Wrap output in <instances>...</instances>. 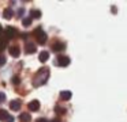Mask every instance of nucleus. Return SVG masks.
I'll use <instances>...</instances> for the list:
<instances>
[{"instance_id": "obj_1", "label": "nucleus", "mask_w": 127, "mask_h": 122, "mask_svg": "<svg viewBox=\"0 0 127 122\" xmlns=\"http://www.w3.org/2000/svg\"><path fill=\"white\" fill-rule=\"evenodd\" d=\"M48 77H49V68H47V67L40 68L33 77V86L40 87V86H42V84H45L48 80Z\"/></svg>"}, {"instance_id": "obj_2", "label": "nucleus", "mask_w": 127, "mask_h": 122, "mask_svg": "<svg viewBox=\"0 0 127 122\" xmlns=\"http://www.w3.org/2000/svg\"><path fill=\"white\" fill-rule=\"evenodd\" d=\"M34 37H36L37 42H38L40 45H44V43L47 42V39H48L47 33H45L41 27H36V30H34Z\"/></svg>"}, {"instance_id": "obj_3", "label": "nucleus", "mask_w": 127, "mask_h": 122, "mask_svg": "<svg viewBox=\"0 0 127 122\" xmlns=\"http://www.w3.org/2000/svg\"><path fill=\"white\" fill-rule=\"evenodd\" d=\"M55 65L58 67H68L70 65V57L67 56H58L55 60Z\"/></svg>"}, {"instance_id": "obj_4", "label": "nucleus", "mask_w": 127, "mask_h": 122, "mask_svg": "<svg viewBox=\"0 0 127 122\" xmlns=\"http://www.w3.org/2000/svg\"><path fill=\"white\" fill-rule=\"evenodd\" d=\"M3 33H4V39H6V41H8L10 38H12L14 35L18 34L17 29H15V27H11V26L6 27V29L3 30Z\"/></svg>"}, {"instance_id": "obj_5", "label": "nucleus", "mask_w": 127, "mask_h": 122, "mask_svg": "<svg viewBox=\"0 0 127 122\" xmlns=\"http://www.w3.org/2000/svg\"><path fill=\"white\" fill-rule=\"evenodd\" d=\"M37 49H36V43L34 42H26L25 43V52L28 54H32V53H34Z\"/></svg>"}, {"instance_id": "obj_6", "label": "nucleus", "mask_w": 127, "mask_h": 122, "mask_svg": "<svg viewBox=\"0 0 127 122\" xmlns=\"http://www.w3.org/2000/svg\"><path fill=\"white\" fill-rule=\"evenodd\" d=\"M21 105H22V103H21L19 99L11 100V102H10V108H11V110H14V111H18L21 108Z\"/></svg>"}, {"instance_id": "obj_7", "label": "nucleus", "mask_w": 127, "mask_h": 122, "mask_svg": "<svg viewBox=\"0 0 127 122\" xmlns=\"http://www.w3.org/2000/svg\"><path fill=\"white\" fill-rule=\"evenodd\" d=\"M64 49H66V45H64L63 42H55L52 46V50L56 52V53H58V52H63Z\"/></svg>"}, {"instance_id": "obj_8", "label": "nucleus", "mask_w": 127, "mask_h": 122, "mask_svg": "<svg viewBox=\"0 0 127 122\" xmlns=\"http://www.w3.org/2000/svg\"><path fill=\"white\" fill-rule=\"evenodd\" d=\"M28 106H29V110L30 111H38L40 110V102L38 100H32Z\"/></svg>"}, {"instance_id": "obj_9", "label": "nucleus", "mask_w": 127, "mask_h": 122, "mask_svg": "<svg viewBox=\"0 0 127 122\" xmlns=\"http://www.w3.org/2000/svg\"><path fill=\"white\" fill-rule=\"evenodd\" d=\"M10 54H11L14 58H17V57H19V54H21V50H19V48H18L17 45L15 46H11L10 48Z\"/></svg>"}, {"instance_id": "obj_10", "label": "nucleus", "mask_w": 127, "mask_h": 122, "mask_svg": "<svg viewBox=\"0 0 127 122\" xmlns=\"http://www.w3.org/2000/svg\"><path fill=\"white\" fill-rule=\"evenodd\" d=\"M12 16H14V11H12L10 7H7L6 10L3 11V18H6V19H11Z\"/></svg>"}, {"instance_id": "obj_11", "label": "nucleus", "mask_w": 127, "mask_h": 122, "mask_svg": "<svg viewBox=\"0 0 127 122\" xmlns=\"http://www.w3.org/2000/svg\"><path fill=\"white\" fill-rule=\"evenodd\" d=\"M71 96H72L71 91H62L60 92V99L62 100H70Z\"/></svg>"}, {"instance_id": "obj_12", "label": "nucleus", "mask_w": 127, "mask_h": 122, "mask_svg": "<svg viewBox=\"0 0 127 122\" xmlns=\"http://www.w3.org/2000/svg\"><path fill=\"white\" fill-rule=\"evenodd\" d=\"M19 119H21V122H30L32 121V117H30V114H29V113H22L19 115Z\"/></svg>"}, {"instance_id": "obj_13", "label": "nucleus", "mask_w": 127, "mask_h": 122, "mask_svg": "<svg viewBox=\"0 0 127 122\" xmlns=\"http://www.w3.org/2000/svg\"><path fill=\"white\" fill-rule=\"evenodd\" d=\"M48 58H49V53H48L47 50H44V52H41V53H40V56H38V60H40L41 62H45Z\"/></svg>"}, {"instance_id": "obj_14", "label": "nucleus", "mask_w": 127, "mask_h": 122, "mask_svg": "<svg viewBox=\"0 0 127 122\" xmlns=\"http://www.w3.org/2000/svg\"><path fill=\"white\" fill-rule=\"evenodd\" d=\"M30 18L32 19H40L41 18V11L40 10H32L30 11Z\"/></svg>"}, {"instance_id": "obj_15", "label": "nucleus", "mask_w": 127, "mask_h": 122, "mask_svg": "<svg viewBox=\"0 0 127 122\" xmlns=\"http://www.w3.org/2000/svg\"><path fill=\"white\" fill-rule=\"evenodd\" d=\"M8 117H10V114H8V111H7V110H0V121L6 122Z\"/></svg>"}, {"instance_id": "obj_16", "label": "nucleus", "mask_w": 127, "mask_h": 122, "mask_svg": "<svg viewBox=\"0 0 127 122\" xmlns=\"http://www.w3.org/2000/svg\"><path fill=\"white\" fill-rule=\"evenodd\" d=\"M32 20H33V19H32L30 16H29V18H25V19H22V24L25 27H28V26H30V24H32Z\"/></svg>"}, {"instance_id": "obj_17", "label": "nucleus", "mask_w": 127, "mask_h": 122, "mask_svg": "<svg viewBox=\"0 0 127 122\" xmlns=\"http://www.w3.org/2000/svg\"><path fill=\"white\" fill-rule=\"evenodd\" d=\"M6 46H7V41L4 39V38H1V39H0V52L4 50V49H6Z\"/></svg>"}, {"instance_id": "obj_18", "label": "nucleus", "mask_w": 127, "mask_h": 122, "mask_svg": "<svg viewBox=\"0 0 127 122\" xmlns=\"http://www.w3.org/2000/svg\"><path fill=\"white\" fill-rule=\"evenodd\" d=\"M55 111H56V113H59V114H64V113H66V110H64V108H62V107H58V106L55 107Z\"/></svg>"}, {"instance_id": "obj_19", "label": "nucleus", "mask_w": 127, "mask_h": 122, "mask_svg": "<svg viewBox=\"0 0 127 122\" xmlns=\"http://www.w3.org/2000/svg\"><path fill=\"white\" fill-rule=\"evenodd\" d=\"M19 77H18V76H14V77H12V84H15V86H18V84H19Z\"/></svg>"}, {"instance_id": "obj_20", "label": "nucleus", "mask_w": 127, "mask_h": 122, "mask_svg": "<svg viewBox=\"0 0 127 122\" xmlns=\"http://www.w3.org/2000/svg\"><path fill=\"white\" fill-rule=\"evenodd\" d=\"M6 64V57L4 56H0V67H3Z\"/></svg>"}, {"instance_id": "obj_21", "label": "nucleus", "mask_w": 127, "mask_h": 122, "mask_svg": "<svg viewBox=\"0 0 127 122\" xmlns=\"http://www.w3.org/2000/svg\"><path fill=\"white\" fill-rule=\"evenodd\" d=\"M6 100V94L4 92H0V103H3Z\"/></svg>"}, {"instance_id": "obj_22", "label": "nucleus", "mask_w": 127, "mask_h": 122, "mask_svg": "<svg viewBox=\"0 0 127 122\" xmlns=\"http://www.w3.org/2000/svg\"><path fill=\"white\" fill-rule=\"evenodd\" d=\"M36 122H49V121H48L47 118H38V119H37Z\"/></svg>"}, {"instance_id": "obj_23", "label": "nucleus", "mask_w": 127, "mask_h": 122, "mask_svg": "<svg viewBox=\"0 0 127 122\" xmlns=\"http://www.w3.org/2000/svg\"><path fill=\"white\" fill-rule=\"evenodd\" d=\"M6 122H14V117H12V115H10L8 118H7V121H6Z\"/></svg>"}, {"instance_id": "obj_24", "label": "nucleus", "mask_w": 127, "mask_h": 122, "mask_svg": "<svg viewBox=\"0 0 127 122\" xmlns=\"http://www.w3.org/2000/svg\"><path fill=\"white\" fill-rule=\"evenodd\" d=\"M111 11H112L113 14H116V12H118V10H116V7H115V5H112V8H111Z\"/></svg>"}, {"instance_id": "obj_25", "label": "nucleus", "mask_w": 127, "mask_h": 122, "mask_svg": "<svg viewBox=\"0 0 127 122\" xmlns=\"http://www.w3.org/2000/svg\"><path fill=\"white\" fill-rule=\"evenodd\" d=\"M18 15H19V16H22V15H23V8H21V10L18 11Z\"/></svg>"}, {"instance_id": "obj_26", "label": "nucleus", "mask_w": 127, "mask_h": 122, "mask_svg": "<svg viewBox=\"0 0 127 122\" xmlns=\"http://www.w3.org/2000/svg\"><path fill=\"white\" fill-rule=\"evenodd\" d=\"M1 34H3V27L0 26V35H1Z\"/></svg>"}, {"instance_id": "obj_27", "label": "nucleus", "mask_w": 127, "mask_h": 122, "mask_svg": "<svg viewBox=\"0 0 127 122\" xmlns=\"http://www.w3.org/2000/svg\"><path fill=\"white\" fill-rule=\"evenodd\" d=\"M52 122H60V121H59V119H53Z\"/></svg>"}]
</instances>
